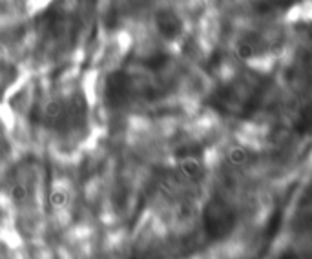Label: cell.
Listing matches in <instances>:
<instances>
[{"label":"cell","mask_w":312,"mask_h":259,"mask_svg":"<svg viewBox=\"0 0 312 259\" xmlns=\"http://www.w3.org/2000/svg\"><path fill=\"white\" fill-rule=\"evenodd\" d=\"M238 55L239 59H250L254 55V46H252L250 42H239L238 44Z\"/></svg>","instance_id":"3957f363"},{"label":"cell","mask_w":312,"mask_h":259,"mask_svg":"<svg viewBox=\"0 0 312 259\" xmlns=\"http://www.w3.org/2000/svg\"><path fill=\"white\" fill-rule=\"evenodd\" d=\"M155 26L164 37H175L181 31V20L170 10H161L155 15Z\"/></svg>","instance_id":"6da1fadb"},{"label":"cell","mask_w":312,"mask_h":259,"mask_svg":"<svg viewBox=\"0 0 312 259\" xmlns=\"http://www.w3.org/2000/svg\"><path fill=\"white\" fill-rule=\"evenodd\" d=\"M229 162L232 166H243L248 162V152L243 146H234L229 152Z\"/></svg>","instance_id":"7a4b0ae2"}]
</instances>
